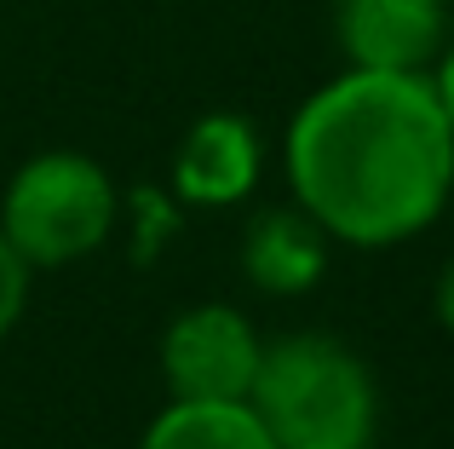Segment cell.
Returning a JSON list of instances; mask_svg holds the SVG:
<instances>
[{"mask_svg": "<svg viewBox=\"0 0 454 449\" xmlns=\"http://www.w3.org/2000/svg\"><path fill=\"white\" fill-rule=\"evenodd\" d=\"M288 185L333 242L420 236L454 191V127L426 69H345L288 122Z\"/></svg>", "mask_w": 454, "mask_h": 449, "instance_id": "obj_1", "label": "cell"}, {"mask_svg": "<svg viewBox=\"0 0 454 449\" xmlns=\"http://www.w3.org/2000/svg\"><path fill=\"white\" fill-rule=\"evenodd\" d=\"M247 404L282 449H340L374 432V374L333 335L300 328L265 346Z\"/></svg>", "mask_w": 454, "mask_h": 449, "instance_id": "obj_2", "label": "cell"}, {"mask_svg": "<svg viewBox=\"0 0 454 449\" xmlns=\"http://www.w3.org/2000/svg\"><path fill=\"white\" fill-rule=\"evenodd\" d=\"M115 185L81 150H41L12 173L0 196V231L29 271H58L98 254L115 231Z\"/></svg>", "mask_w": 454, "mask_h": 449, "instance_id": "obj_3", "label": "cell"}, {"mask_svg": "<svg viewBox=\"0 0 454 449\" xmlns=\"http://www.w3.org/2000/svg\"><path fill=\"white\" fill-rule=\"evenodd\" d=\"M265 340L236 305H190L161 335V374L173 398H247Z\"/></svg>", "mask_w": 454, "mask_h": 449, "instance_id": "obj_4", "label": "cell"}, {"mask_svg": "<svg viewBox=\"0 0 454 449\" xmlns=\"http://www.w3.org/2000/svg\"><path fill=\"white\" fill-rule=\"evenodd\" d=\"M333 35L351 69H432L449 46V0H340Z\"/></svg>", "mask_w": 454, "mask_h": 449, "instance_id": "obj_5", "label": "cell"}, {"mask_svg": "<svg viewBox=\"0 0 454 449\" xmlns=\"http://www.w3.org/2000/svg\"><path fill=\"white\" fill-rule=\"evenodd\" d=\"M259 133L254 122L219 110V115H201L196 127L184 133L178 145V161H173V191L184 196L190 208H231L242 196H254L259 185Z\"/></svg>", "mask_w": 454, "mask_h": 449, "instance_id": "obj_6", "label": "cell"}, {"mask_svg": "<svg viewBox=\"0 0 454 449\" xmlns=\"http://www.w3.org/2000/svg\"><path fill=\"white\" fill-rule=\"evenodd\" d=\"M322 271H328V231L300 202L254 214L242 236V277L259 294H305L322 282Z\"/></svg>", "mask_w": 454, "mask_h": 449, "instance_id": "obj_7", "label": "cell"}, {"mask_svg": "<svg viewBox=\"0 0 454 449\" xmlns=\"http://www.w3.org/2000/svg\"><path fill=\"white\" fill-rule=\"evenodd\" d=\"M138 449H282L247 398H173Z\"/></svg>", "mask_w": 454, "mask_h": 449, "instance_id": "obj_8", "label": "cell"}, {"mask_svg": "<svg viewBox=\"0 0 454 449\" xmlns=\"http://www.w3.org/2000/svg\"><path fill=\"white\" fill-rule=\"evenodd\" d=\"M23 300H29V265H23V254L6 242V231H0V340L18 328Z\"/></svg>", "mask_w": 454, "mask_h": 449, "instance_id": "obj_9", "label": "cell"}, {"mask_svg": "<svg viewBox=\"0 0 454 449\" xmlns=\"http://www.w3.org/2000/svg\"><path fill=\"white\" fill-rule=\"evenodd\" d=\"M432 87H437V98H443V115H449V127H454V41L443 46V58L432 64Z\"/></svg>", "mask_w": 454, "mask_h": 449, "instance_id": "obj_10", "label": "cell"}, {"mask_svg": "<svg viewBox=\"0 0 454 449\" xmlns=\"http://www.w3.org/2000/svg\"><path fill=\"white\" fill-rule=\"evenodd\" d=\"M437 323L454 335V259L443 265V277H437Z\"/></svg>", "mask_w": 454, "mask_h": 449, "instance_id": "obj_11", "label": "cell"}, {"mask_svg": "<svg viewBox=\"0 0 454 449\" xmlns=\"http://www.w3.org/2000/svg\"><path fill=\"white\" fill-rule=\"evenodd\" d=\"M340 449H368V444H340Z\"/></svg>", "mask_w": 454, "mask_h": 449, "instance_id": "obj_12", "label": "cell"}]
</instances>
